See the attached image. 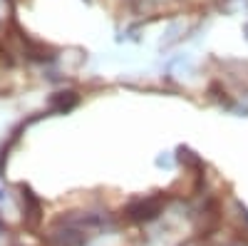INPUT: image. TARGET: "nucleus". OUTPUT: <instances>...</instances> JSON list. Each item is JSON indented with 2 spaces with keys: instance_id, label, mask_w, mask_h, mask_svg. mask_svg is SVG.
<instances>
[{
  "instance_id": "obj_1",
  "label": "nucleus",
  "mask_w": 248,
  "mask_h": 246,
  "mask_svg": "<svg viewBox=\"0 0 248 246\" xmlns=\"http://www.w3.org/2000/svg\"><path fill=\"white\" fill-rule=\"evenodd\" d=\"M164 207V199L161 197H152V199H137L132 201L127 209H124V216L129 221H149L154 219Z\"/></svg>"
},
{
  "instance_id": "obj_2",
  "label": "nucleus",
  "mask_w": 248,
  "mask_h": 246,
  "mask_svg": "<svg viewBox=\"0 0 248 246\" xmlns=\"http://www.w3.org/2000/svg\"><path fill=\"white\" fill-rule=\"evenodd\" d=\"M23 201H25V212H28L30 224H37L40 221V201L35 199V194L28 187H23Z\"/></svg>"
},
{
  "instance_id": "obj_3",
  "label": "nucleus",
  "mask_w": 248,
  "mask_h": 246,
  "mask_svg": "<svg viewBox=\"0 0 248 246\" xmlns=\"http://www.w3.org/2000/svg\"><path fill=\"white\" fill-rule=\"evenodd\" d=\"M77 102L75 92H57V97H52V107L55 110H70Z\"/></svg>"
}]
</instances>
